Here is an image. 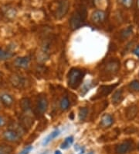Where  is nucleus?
I'll return each mask as SVG.
<instances>
[{"mask_svg":"<svg viewBox=\"0 0 139 154\" xmlns=\"http://www.w3.org/2000/svg\"><path fill=\"white\" fill-rule=\"evenodd\" d=\"M137 7L138 8L139 10V0H137Z\"/></svg>","mask_w":139,"mask_h":154,"instance_id":"nucleus-34","label":"nucleus"},{"mask_svg":"<svg viewBox=\"0 0 139 154\" xmlns=\"http://www.w3.org/2000/svg\"><path fill=\"white\" fill-rule=\"evenodd\" d=\"M114 124V119L109 114H105L102 116L100 119V126L103 128H110L112 125Z\"/></svg>","mask_w":139,"mask_h":154,"instance_id":"nucleus-14","label":"nucleus"},{"mask_svg":"<svg viewBox=\"0 0 139 154\" xmlns=\"http://www.w3.org/2000/svg\"><path fill=\"white\" fill-rule=\"evenodd\" d=\"M85 75V72L81 69L73 68L70 70L67 75V83L70 88L77 90L81 85L83 79Z\"/></svg>","mask_w":139,"mask_h":154,"instance_id":"nucleus-2","label":"nucleus"},{"mask_svg":"<svg viewBox=\"0 0 139 154\" xmlns=\"http://www.w3.org/2000/svg\"><path fill=\"white\" fill-rule=\"evenodd\" d=\"M123 90L121 89L116 90L112 96V103L114 105H118L123 100Z\"/></svg>","mask_w":139,"mask_h":154,"instance_id":"nucleus-15","label":"nucleus"},{"mask_svg":"<svg viewBox=\"0 0 139 154\" xmlns=\"http://www.w3.org/2000/svg\"><path fill=\"white\" fill-rule=\"evenodd\" d=\"M22 121H23V126L24 127H29L30 128V126L33 124V120L30 117H26Z\"/></svg>","mask_w":139,"mask_h":154,"instance_id":"nucleus-27","label":"nucleus"},{"mask_svg":"<svg viewBox=\"0 0 139 154\" xmlns=\"http://www.w3.org/2000/svg\"><path fill=\"white\" fill-rule=\"evenodd\" d=\"M30 62H31V58L29 56L19 57L14 61V66L21 69H26L30 66Z\"/></svg>","mask_w":139,"mask_h":154,"instance_id":"nucleus-11","label":"nucleus"},{"mask_svg":"<svg viewBox=\"0 0 139 154\" xmlns=\"http://www.w3.org/2000/svg\"><path fill=\"white\" fill-rule=\"evenodd\" d=\"M32 149H33V147H32L31 146H28L25 147V148L19 154H29L31 152Z\"/></svg>","mask_w":139,"mask_h":154,"instance_id":"nucleus-29","label":"nucleus"},{"mask_svg":"<svg viewBox=\"0 0 139 154\" xmlns=\"http://www.w3.org/2000/svg\"><path fill=\"white\" fill-rule=\"evenodd\" d=\"M70 100L67 97H63V98L61 99L60 102H59V107H60V109L62 110L63 111H67V109L70 107Z\"/></svg>","mask_w":139,"mask_h":154,"instance_id":"nucleus-20","label":"nucleus"},{"mask_svg":"<svg viewBox=\"0 0 139 154\" xmlns=\"http://www.w3.org/2000/svg\"><path fill=\"white\" fill-rule=\"evenodd\" d=\"M59 134H60L59 130L55 129L54 131H53V132H51L50 135H47V136H46V137L43 139V143H42V145H43V146H46V145H48L49 143H50L51 141H53V140H54L55 138L57 137Z\"/></svg>","mask_w":139,"mask_h":154,"instance_id":"nucleus-16","label":"nucleus"},{"mask_svg":"<svg viewBox=\"0 0 139 154\" xmlns=\"http://www.w3.org/2000/svg\"><path fill=\"white\" fill-rule=\"evenodd\" d=\"M134 146H135L134 142L128 139L117 145L115 147V152L117 154H127L133 149Z\"/></svg>","mask_w":139,"mask_h":154,"instance_id":"nucleus-7","label":"nucleus"},{"mask_svg":"<svg viewBox=\"0 0 139 154\" xmlns=\"http://www.w3.org/2000/svg\"><path fill=\"white\" fill-rule=\"evenodd\" d=\"M54 154H62V152H60L59 150H56V151H55V153Z\"/></svg>","mask_w":139,"mask_h":154,"instance_id":"nucleus-33","label":"nucleus"},{"mask_svg":"<svg viewBox=\"0 0 139 154\" xmlns=\"http://www.w3.org/2000/svg\"><path fill=\"white\" fill-rule=\"evenodd\" d=\"M2 101H1V99H0V109H1V107H2Z\"/></svg>","mask_w":139,"mask_h":154,"instance_id":"nucleus-35","label":"nucleus"},{"mask_svg":"<svg viewBox=\"0 0 139 154\" xmlns=\"http://www.w3.org/2000/svg\"><path fill=\"white\" fill-rule=\"evenodd\" d=\"M91 87H92V86H91L90 83L84 85V86H83V89H82V92H83V93H81L82 95H84V94H87V93L89 91L90 89H91Z\"/></svg>","mask_w":139,"mask_h":154,"instance_id":"nucleus-28","label":"nucleus"},{"mask_svg":"<svg viewBox=\"0 0 139 154\" xmlns=\"http://www.w3.org/2000/svg\"><path fill=\"white\" fill-rule=\"evenodd\" d=\"M120 4H121L124 7L129 9L133 5V0H118Z\"/></svg>","mask_w":139,"mask_h":154,"instance_id":"nucleus-26","label":"nucleus"},{"mask_svg":"<svg viewBox=\"0 0 139 154\" xmlns=\"http://www.w3.org/2000/svg\"><path fill=\"white\" fill-rule=\"evenodd\" d=\"M48 108V100L45 95H39L36 105V114L38 116H43Z\"/></svg>","mask_w":139,"mask_h":154,"instance_id":"nucleus-5","label":"nucleus"},{"mask_svg":"<svg viewBox=\"0 0 139 154\" xmlns=\"http://www.w3.org/2000/svg\"><path fill=\"white\" fill-rule=\"evenodd\" d=\"M132 32H133L132 26H128L126 29H124V30L121 31V33H120V38L123 40L127 39V38H128L130 36L132 35Z\"/></svg>","mask_w":139,"mask_h":154,"instance_id":"nucleus-23","label":"nucleus"},{"mask_svg":"<svg viewBox=\"0 0 139 154\" xmlns=\"http://www.w3.org/2000/svg\"><path fill=\"white\" fill-rule=\"evenodd\" d=\"M13 53L9 51H6L2 48H0V61H6L11 58L13 56Z\"/></svg>","mask_w":139,"mask_h":154,"instance_id":"nucleus-19","label":"nucleus"},{"mask_svg":"<svg viewBox=\"0 0 139 154\" xmlns=\"http://www.w3.org/2000/svg\"><path fill=\"white\" fill-rule=\"evenodd\" d=\"M73 143H74V137L73 136H68L62 143L61 146H60V148L63 149H68L73 144Z\"/></svg>","mask_w":139,"mask_h":154,"instance_id":"nucleus-22","label":"nucleus"},{"mask_svg":"<svg viewBox=\"0 0 139 154\" xmlns=\"http://www.w3.org/2000/svg\"><path fill=\"white\" fill-rule=\"evenodd\" d=\"M2 82H3V75L2 73L0 72V85L2 84Z\"/></svg>","mask_w":139,"mask_h":154,"instance_id":"nucleus-32","label":"nucleus"},{"mask_svg":"<svg viewBox=\"0 0 139 154\" xmlns=\"http://www.w3.org/2000/svg\"><path fill=\"white\" fill-rule=\"evenodd\" d=\"M107 14L104 11L100 10H95L91 15V21L95 24H100L105 21Z\"/></svg>","mask_w":139,"mask_h":154,"instance_id":"nucleus-9","label":"nucleus"},{"mask_svg":"<svg viewBox=\"0 0 139 154\" xmlns=\"http://www.w3.org/2000/svg\"><path fill=\"white\" fill-rule=\"evenodd\" d=\"M13 146L7 144H0V154H12L13 153Z\"/></svg>","mask_w":139,"mask_h":154,"instance_id":"nucleus-21","label":"nucleus"},{"mask_svg":"<svg viewBox=\"0 0 139 154\" xmlns=\"http://www.w3.org/2000/svg\"><path fill=\"white\" fill-rule=\"evenodd\" d=\"M88 115V109L87 107H80L78 113V117L80 121H84Z\"/></svg>","mask_w":139,"mask_h":154,"instance_id":"nucleus-24","label":"nucleus"},{"mask_svg":"<svg viewBox=\"0 0 139 154\" xmlns=\"http://www.w3.org/2000/svg\"><path fill=\"white\" fill-rule=\"evenodd\" d=\"M10 83L13 87L17 89H22L26 86V79L19 74H13L9 78Z\"/></svg>","mask_w":139,"mask_h":154,"instance_id":"nucleus-8","label":"nucleus"},{"mask_svg":"<svg viewBox=\"0 0 139 154\" xmlns=\"http://www.w3.org/2000/svg\"><path fill=\"white\" fill-rule=\"evenodd\" d=\"M133 53L138 57H139V45H138L137 47L133 50Z\"/></svg>","mask_w":139,"mask_h":154,"instance_id":"nucleus-31","label":"nucleus"},{"mask_svg":"<svg viewBox=\"0 0 139 154\" xmlns=\"http://www.w3.org/2000/svg\"><path fill=\"white\" fill-rule=\"evenodd\" d=\"M69 7H70L69 0H56L52 9L53 16L56 19H62L68 13Z\"/></svg>","mask_w":139,"mask_h":154,"instance_id":"nucleus-3","label":"nucleus"},{"mask_svg":"<svg viewBox=\"0 0 139 154\" xmlns=\"http://www.w3.org/2000/svg\"><path fill=\"white\" fill-rule=\"evenodd\" d=\"M120 69V62L117 60H111L104 65L103 72L104 75H114Z\"/></svg>","mask_w":139,"mask_h":154,"instance_id":"nucleus-4","label":"nucleus"},{"mask_svg":"<svg viewBox=\"0 0 139 154\" xmlns=\"http://www.w3.org/2000/svg\"><path fill=\"white\" fill-rule=\"evenodd\" d=\"M118 85V83H115V84L113 85H104V86H100L99 87V89L97 91L96 94L94 95V97H92V100H97V99H100L101 97H104L108 96V94H111L113 90H114L117 86Z\"/></svg>","mask_w":139,"mask_h":154,"instance_id":"nucleus-6","label":"nucleus"},{"mask_svg":"<svg viewBox=\"0 0 139 154\" xmlns=\"http://www.w3.org/2000/svg\"><path fill=\"white\" fill-rule=\"evenodd\" d=\"M3 136L6 140L11 143H19L21 140L20 135L11 128L6 130V132H4Z\"/></svg>","mask_w":139,"mask_h":154,"instance_id":"nucleus-10","label":"nucleus"},{"mask_svg":"<svg viewBox=\"0 0 139 154\" xmlns=\"http://www.w3.org/2000/svg\"><path fill=\"white\" fill-rule=\"evenodd\" d=\"M1 101L6 107H11L13 103V98L10 94H2L0 96Z\"/></svg>","mask_w":139,"mask_h":154,"instance_id":"nucleus-17","label":"nucleus"},{"mask_svg":"<svg viewBox=\"0 0 139 154\" xmlns=\"http://www.w3.org/2000/svg\"><path fill=\"white\" fill-rule=\"evenodd\" d=\"M87 17V11L84 6L78 7L72 14L70 20V26L71 30H75L81 27L85 23Z\"/></svg>","mask_w":139,"mask_h":154,"instance_id":"nucleus-1","label":"nucleus"},{"mask_svg":"<svg viewBox=\"0 0 139 154\" xmlns=\"http://www.w3.org/2000/svg\"><path fill=\"white\" fill-rule=\"evenodd\" d=\"M138 107L136 104H132L128 107L125 110V116L128 121L133 120L138 115Z\"/></svg>","mask_w":139,"mask_h":154,"instance_id":"nucleus-12","label":"nucleus"},{"mask_svg":"<svg viewBox=\"0 0 139 154\" xmlns=\"http://www.w3.org/2000/svg\"><path fill=\"white\" fill-rule=\"evenodd\" d=\"M2 12L3 14V17H6L8 20H13L14 19L16 16V10L15 8L12 7V6H6L5 7L2 8Z\"/></svg>","mask_w":139,"mask_h":154,"instance_id":"nucleus-13","label":"nucleus"},{"mask_svg":"<svg viewBox=\"0 0 139 154\" xmlns=\"http://www.w3.org/2000/svg\"><path fill=\"white\" fill-rule=\"evenodd\" d=\"M5 125H6V120H5L4 118L0 116V127H2V126H4Z\"/></svg>","mask_w":139,"mask_h":154,"instance_id":"nucleus-30","label":"nucleus"},{"mask_svg":"<svg viewBox=\"0 0 139 154\" xmlns=\"http://www.w3.org/2000/svg\"><path fill=\"white\" fill-rule=\"evenodd\" d=\"M19 105H20L21 109L25 111V112H28V111H30L31 110V101L27 97L22 98L20 100Z\"/></svg>","mask_w":139,"mask_h":154,"instance_id":"nucleus-18","label":"nucleus"},{"mask_svg":"<svg viewBox=\"0 0 139 154\" xmlns=\"http://www.w3.org/2000/svg\"><path fill=\"white\" fill-rule=\"evenodd\" d=\"M88 154H94V152H93V151H91V152H90Z\"/></svg>","mask_w":139,"mask_h":154,"instance_id":"nucleus-36","label":"nucleus"},{"mask_svg":"<svg viewBox=\"0 0 139 154\" xmlns=\"http://www.w3.org/2000/svg\"><path fill=\"white\" fill-rule=\"evenodd\" d=\"M129 87L131 90L135 92H139V81L134 80L129 84Z\"/></svg>","mask_w":139,"mask_h":154,"instance_id":"nucleus-25","label":"nucleus"}]
</instances>
